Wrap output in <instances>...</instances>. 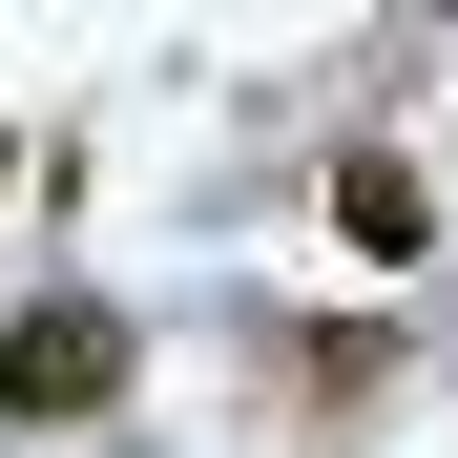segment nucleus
<instances>
[{
	"label": "nucleus",
	"mask_w": 458,
	"mask_h": 458,
	"mask_svg": "<svg viewBox=\"0 0 458 458\" xmlns=\"http://www.w3.org/2000/svg\"><path fill=\"white\" fill-rule=\"evenodd\" d=\"M250 334H271V396L292 417H375L396 354H417V334H375V313H250Z\"/></svg>",
	"instance_id": "f03ea898"
},
{
	"label": "nucleus",
	"mask_w": 458,
	"mask_h": 458,
	"mask_svg": "<svg viewBox=\"0 0 458 458\" xmlns=\"http://www.w3.org/2000/svg\"><path fill=\"white\" fill-rule=\"evenodd\" d=\"M417 21H458V0H417Z\"/></svg>",
	"instance_id": "39448f33"
},
{
	"label": "nucleus",
	"mask_w": 458,
	"mask_h": 458,
	"mask_svg": "<svg viewBox=\"0 0 458 458\" xmlns=\"http://www.w3.org/2000/svg\"><path fill=\"white\" fill-rule=\"evenodd\" d=\"M0 188H21V125H0Z\"/></svg>",
	"instance_id": "20e7f679"
},
{
	"label": "nucleus",
	"mask_w": 458,
	"mask_h": 458,
	"mask_svg": "<svg viewBox=\"0 0 458 458\" xmlns=\"http://www.w3.org/2000/svg\"><path fill=\"white\" fill-rule=\"evenodd\" d=\"M125 375H146V334L105 313V292H21V313H0V417H21V437L125 417Z\"/></svg>",
	"instance_id": "f257e3e1"
},
{
	"label": "nucleus",
	"mask_w": 458,
	"mask_h": 458,
	"mask_svg": "<svg viewBox=\"0 0 458 458\" xmlns=\"http://www.w3.org/2000/svg\"><path fill=\"white\" fill-rule=\"evenodd\" d=\"M334 229H354V271H417L437 250V188L396 167V146H354V167H334Z\"/></svg>",
	"instance_id": "7ed1b4c3"
}]
</instances>
